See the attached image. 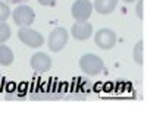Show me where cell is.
I'll list each match as a JSON object with an SVG mask.
<instances>
[{
    "label": "cell",
    "instance_id": "obj_1",
    "mask_svg": "<svg viewBox=\"0 0 147 113\" xmlns=\"http://www.w3.org/2000/svg\"><path fill=\"white\" fill-rule=\"evenodd\" d=\"M80 68L84 73L87 75H99L103 68H105V62L102 57H99L97 54H91V53H87L81 56L80 59Z\"/></svg>",
    "mask_w": 147,
    "mask_h": 113
},
{
    "label": "cell",
    "instance_id": "obj_2",
    "mask_svg": "<svg viewBox=\"0 0 147 113\" xmlns=\"http://www.w3.org/2000/svg\"><path fill=\"white\" fill-rule=\"evenodd\" d=\"M18 37H19V40L28 46V47H32V48H38L44 44V37L38 32V31H35V30H31L28 27H22L19 28L18 31Z\"/></svg>",
    "mask_w": 147,
    "mask_h": 113
},
{
    "label": "cell",
    "instance_id": "obj_3",
    "mask_svg": "<svg viewBox=\"0 0 147 113\" xmlns=\"http://www.w3.org/2000/svg\"><path fill=\"white\" fill-rule=\"evenodd\" d=\"M68 43V31L63 28V27H59V28H55L50 34H49V38H47V44H49V48L52 52L57 53L60 52Z\"/></svg>",
    "mask_w": 147,
    "mask_h": 113
},
{
    "label": "cell",
    "instance_id": "obj_4",
    "mask_svg": "<svg viewBox=\"0 0 147 113\" xmlns=\"http://www.w3.org/2000/svg\"><path fill=\"white\" fill-rule=\"evenodd\" d=\"M12 18H13L15 24L19 25V27H30L35 21V13H34L32 7H30L28 5H21L12 12Z\"/></svg>",
    "mask_w": 147,
    "mask_h": 113
},
{
    "label": "cell",
    "instance_id": "obj_5",
    "mask_svg": "<svg viewBox=\"0 0 147 113\" xmlns=\"http://www.w3.org/2000/svg\"><path fill=\"white\" fill-rule=\"evenodd\" d=\"M91 12H93V5L90 0H75L71 9V13L77 22H87L88 18L91 16Z\"/></svg>",
    "mask_w": 147,
    "mask_h": 113
},
{
    "label": "cell",
    "instance_id": "obj_6",
    "mask_svg": "<svg viewBox=\"0 0 147 113\" xmlns=\"http://www.w3.org/2000/svg\"><path fill=\"white\" fill-rule=\"evenodd\" d=\"M94 41L103 50H110L112 47H115L116 44V34L115 31H112L110 28H102L96 32L94 35Z\"/></svg>",
    "mask_w": 147,
    "mask_h": 113
},
{
    "label": "cell",
    "instance_id": "obj_7",
    "mask_svg": "<svg viewBox=\"0 0 147 113\" xmlns=\"http://www.w3.org/2000/svg\"><path fill=\"white\" fill-rule=\"evenodd\" d=\"M71 34L78 41L88 40L93 34V25L88 22H75L71 28Z\"/></svg>",
    "mask_w": 147,
    "mask_h": 113
},
{
    "label": "cell",
    "instance_id": "obj_8",
    "mask_svg": "<svg viewBox=\"0 0 147 113\" xmlns=\"http://www.w3.org/2000/svg\"><path fill=\"white\" fill-rule=\"evenodd\" d=\"M31 68L37 72H47L49 69L52 68V59L49 57V54L46 53H41V52H37L32 54L31 60Z\"/></svg>",
    "mask_w": 147,
    "mask_h": 113
},
{
    "label": "cell",
    "instance_id": "obj_9",
    "mask_svg": "<svg viewBox=\"0 0 147 113\" xmlns=\"http://www.w3.org/2000/svg\"><path fill=\"white\" fill-rule=\"evenodd\" d=\"M118 0H94V9L100 15H109L116 9Z\"/></svg>",
    "mask_w": 147,
    "mask_h": 113
},
{
    "label": "cell",
    "instance_id": "obj_10",
    "mask_svg": "<svg viewBox=\"0 0 147 113\" xmlns=\"http://www.w3.org/2000/svg\"><path fill=\"white\" fill-rule=\"evenodd\" d=\"M13 62V52L5 44L0 46V65L3 66H9Z\"/></svg>",
    "mask_w": 147,
    "mask_h": 113
},
{
    "label": "cell",
    "instance_id": "obj_11",
    "mask_svg": "<svg viewBox=\"0 0 147 113\" xmlns=\"http://www.w3.org/2000/svg\"><path fill=\"white\" fill-rule=\"evenodd\" d=\"M132 56H134V62H136L137 65L144 63V41L143 40H140L136 46H134Z\"/></svg>",
    "mask_w": 147,
    "mask_h": 113
},
{
    "label": "cell",
    "instance_id": "obj_12",
    "mask_svg": "<svg viewBox=\"0 0 147 113\" xmlns=\"http://www.w3.org/2000/svg\"><path fill=\"white\" fill-rule=\"evenodd\" d=\"M10 34H12V31H10L9 25L5 22H0V44L6 43L10 38Z\"/></svg>",
    "mask_w": 147,
    "mask_h": 113
},
{
    "label": "cell",
    "instance_id": "obj_13",
    "mask_svg": "<svg viewBox=\"0 0 147 113\" xmlns=\"http://www.w3.org/2000/svg\"><path fill=\"white\" fill-rule=\"evenodd\" d=\"M10 9H9V6L6 5V3H3V2H0V22H5L9 16H10Z\"/></svg>",
    "mask_w": 147,
    "mask_h": 113
},
{
    "label": "cell",
    "instance_id": "obj_14",
    "mask_svg": "<svg viewBox=\"0 0 147 113\" xmlns=\"http://www.w3.org/2000/svg\"><path fill=\"white\" fill-rule=\"evenodd\" d=\"M136 12H137V16L138 18H141V19L144 18V0H138Z\"/></svg>",
    "mask_w": 147,
    "mask_h": 113
},
{
    "label": "cell",
    "instance_id": "obj_15",
    "mask_svg": "<svg viewBox=\"0 0 147 113\" xmlns=\"http://www.w3.org/2000/svg\"><path fill=\"white\" fill-rule=\"evenodd\" d=\"M38 3L43 6H55L56 0H38Z\"/></svg>",
    "mask_w": 147,
    "mask_h": 113
},
{
    "label": "cell",
    "instance_id": "obj_16",
    "mask_svg": "<svg viewBox=\"0 0 147 113\" xmlns=\"http://www.w3.org/2000/svg\"><path fill=\"white\" fill-rule=\"evenodd\" d=\"M6 2H9V3H24V2H27V0H6Z\"/></svg>",
    "mask_w": 147,
    "mask_h": 113
},
{
    "label": "cell",
    "instance_id": "obj_17",
    "mask_svg": "<svg viewBox=\"0 0 147 113\" xmlns=\"http://www.w3.org/2000/svg\"><path fill=\"white\" fill-rule=\"evenodd\" d=\"M125 3H132V2H136V0H124Z\"/></svg>",
    "mask_w": 147,
    "mask_h": 113
}]
</instances>
